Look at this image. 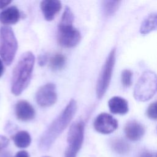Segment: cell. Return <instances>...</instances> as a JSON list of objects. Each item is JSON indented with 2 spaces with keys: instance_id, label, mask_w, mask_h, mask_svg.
Wrapping results in <instances>:
<instances>
[{
  "instance_id": "1",
  "label": "cell",
  "mask_w": 157,
  "mask_h": 157,
  "mask_svg": "<svg viewBox=\"0 0 157 157\" xmlns=\"http://www.w3.org/2000/svg\"><path fill=\"white\" fill-rule=\"evenodd\" d=\"M76 110L77 103L75 100L72 99L42 135L39 141V147L41 150L47 151L50 148L55 140L70 123Z\"/></svg>"
},
{
  "instance_id": "2",
  "label": "cell",
  "mask_w": 157,
  "mask_h": 157,
  "mask_svg": "<svg viewBox=\"0 0 157 157\" xmlns=\"http://www.w3.org/2000/svg\"><path fill=\"white\" fill-rule=\"evenodd\" d=\"M35 57L31 52L24 53L15 66L12 80V93L20 95L28 86L31 80Z\"/></svg>"
},
{
  "instance_id": "3",
  "label": "cell",
  "mask_w": 157,
  "mask_h": 157,
  "mask_svg": "<svg viewBox=\"0 0 157 157\" xmlns=\"http://www.w3.org/2000/svg\"><path fill=\"white\" fill-rule=\"evenodd\" d=\"M74 17L69 7H66L61 18L58 30V41L64 47L71 48L77 45L80 39L79 31L73 25Z\"/></svg>"
},
{
  "instance_id": "4",
  "label": "cell",
  "mask_w": 157,
  "mask_h": 157,
  "mask_svg": "<svg viewBox=\"0 0 157 157\" xmlns=\"http://www.w3.org/2000/svg\"><path fill=\"white\" fill-rule=\"evenodd\" d=\"M156 91L157 75L151 71H145L134 87V98L138 101H147L150 99Z\"/></svg>"
},
{
  "instance_id": "5",
  "label": "cell",
  "mask_w": 157,
  "mask_h": 157,
  "mask_svg": "<svg viewBox=\"0 0 157 157\" xmlns=\"http://www.w3.org/2000/svg\"><path fill=\"white\" fill-rule=\"evenodd\" d=\"M17 48V40L12 28L2 26L0 29V56L7 65L13 61Z\"/></svg>"
},
{
  "instance_id": "6",
  "label": "cell",
  "mask_w": 157,
  "mask_h": 157,
  "mask_svg": "<svg viewBox=\"0 0 157 157\" xmlns=\"http://www.w3.org/2000/svg\"><path fill=\"white\" fill-rule=\"evenodd\" d=\"M84 129L85 123L82 120L77 121L71 125L67 134L68 146L64 157H76L83 144Z\"/></svg>"
},
{
  "instance_id": "7",
  "label": "cell",
  "mask_w": 157,
  "mask_h": 157,
  "mask_svg": "<svg viewBox=\"0 0 157 157\" xmlns=\"http://www.w3.org/2000/svg\"><path fill=\"white\" fill-rule=\"evenodd\" d=\"M115 55L116 50L113 48L109 53L99 74L96 85V94L99 99L103 97L109 87L115 65Z\"/></svg>"
},
{
  "instance_id": "8",
  "label": "cell",
  "mask_w": 157,
  "mask_h": 157,
  "mask_svg": "<svg viewBox=\"0 0 157 157\" xmlns=\"http://www.w3.org/2000/svg\"><path fill=\"white\" fill-rule=\"evenodd\" d=\"M36 99L37 104L42 107L53 105L57 100L55 85L48 83L40 87L36 92Z\"/></svg>"
},
{
  "instance_id": "9",
  "label": "cell",
  "mask_w": 157,
  "mask_h": 157,
  "mask_svg": "<svg viewBox=\"0 0 157 157\" xmlns=\"http://www.w3.org/2000/svg\"><path fill=\"white\" fill-rule=\"evenodd\" d=\"M94 128L101 134H108L116 130L118 128V121L110 114L101 113L96 118Z\"/></svg>"
},
{
  "instance_id": "10",
  "label": "cell",
  "mask_w": 157,
  "mask_h": 157,
  "mask_svg": "<svg viewBox=\"0 0 157 157\" xmlns=\"http://www.w3.org/2000/svg\"><path fill=\"white\" fill-rule=\"evenodd\" d=\"M15 115L17 118L23 121L32 120L35 116V111L33 106L26 101H19L15 105Z\"/></svg>"
},
{
  "instance_id": "11",
  "label": "cell",
  "mask_w": 157,
  "mask_h": 157,
  "mask_svg": "<svg viewBox=\"0 0 157 157\" xmlns=\"http://www.w3.org/2000/svg\"><path fill=\"white\" fill-rule=\"evenodd\" d=\"M61 7V2L58 0H45L40 2V9L47 21L53 20Z\"/></svg>"
},
{
  "instance_id": "12",
  "label": "cell",
  "mask_w": 157,
  "mask_h": 157,
  "mask_svg": "<svg viewBox=\"0 0 157 157\" xmlns=\"http://www.w3.org/2000/svg\"><path fill=\"white\" fill-rule=\"evenodd\" d=\"M124 132L128 139L132 141H137L142 137L145 129L140 123L135 120H132L126 124Z\"/></svg>"
},
{
  "instance_id": "13",
  "label": "cell",
  "mask_w": 157,
  "mask_h": 157,
  "mask_svg": "<svg viewBox=\"0 0 157 157\" xmlns=\"http://www.w3.org/2000/svg\"><path fill=\"white\" fill-rule=\"evenodd\" d=\"M108 105L110 111L114 114L124 115L129 110L127 101L120 96L112 98L109 101Z\"/></svg>"
},
{
  "instance_id": "14",
  "label": "cell",
  "mask_w": 157,
  "mask_h": 157,
  "mask_svg": "<svg viewBox=\"0 0 157 157\" xmlns=\"http://www.w3.org/2000/svg\"><path fill=\"white\" fill-rule=\"evenodd\" d=\"M20 17L18 9L15 6H11L0 14V20L1 22L6 25H12L16 23Z\"/></svg>"
},
{
  "instance_id": "15",
  "label": "cell",
  "mask_w": 157,
  "mask_h": 157,
  "mask_svg": "<svg viewBox=\"0 0 157 157\" xmlns=\"http://www.w3.org/2000/svg\"><path fill=\"white\" fill-rule=\"evenodd\" d=\"M157 29V12L149 14L143 20L140 28L142 34H147Z\"/></svg>"
},
{
  "instance_id": "16",
  "label": "cell",
  "mask_w": 157,
  "mask_h": 157,
  "mask_svg": "<svg viewBox=\"0 0 157 157\" xmlns=\"http://www.w3.org/2000/svg\"><path fill=\"white\" fill-rule=\"evenodd\" d=\"M12 138L15 145L20 148L28 147L31 142V138L29 134L25 131L17 132L12 136Z\"/></svg>"
},
{
  "instance_id": "17",
  "label": "cell",
  "mask_w": 157,
  "mask_h": 157,
  "mask_svg": "<svg viewBox=\"0 0 157 157\" xmlns=\"http://www.w3.org/2000/svg\"><path fill=\"white\" fill-rule=\"evenodd\" d=\"M66 63L65 57L60 53L53 55L50 60V66L53 71H58L62 69Z\"/></svg>"
},
{
  "instance_id": "18",
  "label": "cell",
  "mask_w": 157,
  "mask_h": 157,
  "mask_svg": "<svg viewBox=\"0 0 157 157\" xmlns=\"http://www.w3.org/2000/svg\"><path fill=\"white\" fill-rule=\"evenodd\" d=\"M120 1H105L102 4L103 13L105 16H110L114 13L118 7Z\"/></svg>"
},
{
  "instance_id": "19",
  "label": "cell",
  "mask_w": 157,
  "mask_h": 157,
  "mask_svg": "<svg viewBox=\"0 0 157 157\" xmlns=\"http://www.w3.org/2000/svg\"><path fill=\"white\" fill-rule=\"evenodd\" d=\"M132 73L130 70L125 69L121 73V83L125 88L129 87L132 83Z\"/></svg>"
},
{
  "instance_id": "20",
  "label": "cell",
  "mask_w": 157,
  "mask_h": 157,
  "mask_svg": "<svg viewBox=\"0 0 157 157\" xmlns=\"http://www.w3.org/2000/svg\"><path fill=\"white\" fill-rule=\"evenodd\" d=\"M148 117L152 120H157V102L151 103L147 110Z\"/></svg>"
},
{
  "instance_id": "21",
  "label": "cell",
  "mask_w": 157,
  "mask_h": 157,
  "mask_svg": "<svg viewBox=\"0 0 157 157\" xmlns=\"http://www.w3.org/2000/svg\"><path fill=\"white\" fill-rule=\"evenodd\" d=\"M9 144V140L4 136L0 135V151L7 147Z\"/></svg>"
},
{
  "instance_id": "22",
  "label": "cell",
  "mask_w": 157,
  "mask_h": 157,
  "mask_svg": "<svg viewBox=\"0 0 157 157\" xmlns=\"http://www.w3.org/2000/svg\"><path fill=\"white\" fill-rule=\"evenodd\" d=\"M47 61V56L45 55H40L38 58V63L40 66H44Z\"/></svg>"
},
{
  "instance_id": "23",
  "label": "cell",
  "mask_w": 157,
  "mask_h": 157,
  "mask_svg": "<svg viewBox=\"0 0 157 157\" xmlns=\"http://www.w3.org/2000/svg\"><path fill=\"white\" fill-rule=\"evenodd\" d=\"M14 157H29V155L27 151L21 150L18 151Z\"/></svg>"
},
{
  "instance_id": "24",
  "label": "cell",
  "mask_w": 157,
  "mask_h": 157,
  "mask_svg": "<svg viewBox=\"0 0 157 157\" xmlns=\"http://www.w3.org/2000/svg\"><path fill=\"white\" fill-rule=\"evenodd\" d=\"M12 1L10 0H0V9H2L4 7L9 5Z\"/></svg>"
},
{
  "instance_id": "25",
  "label": "cell",
  "mask_w": 157,
  "mask_h": 157,
  "mask_svg": "<svg viewBox=\"0 0 157 157\" xmlns=\"http://www.w3.org/2000/svg\"><path fill=\"white\" fill-rule=\"evenodd\" d=\"M139 157H152V156L150 153L145 151V152H143L142 155L139 156Z\"/></svg>"
},
{
  "instance_id": "26",
  "label": "cell",
  "mask_w": 157,
  "mask_h": 157,
  "mask_svg": "<svg viewBox=\"0 0 157 157\" xmlns=\"http://www.w3.org/2000/svg\"><path fill=\"white\" fill-rule=\"evenodd\" d=\"M3 71H4V66H3V64H2V62L1 59H0V77L2 75Z\"/></svg>"
},
{
  "instance_id": "27",
  "label": "cell",
  "mask_w": 157,
  "mask_h": 157,
  "mask_svg": "<svg viewBox=\"0 0 157 157\" xmlns=\"http://www.w3.org/2000/svg\"><path fill=\"white\" fill-rule=\"evenodd\" d=\"M44 157H49V156H44Z\"/></svg>"
},
{
  "instance_id": "28",
  "label": "cell",
  "mask_w": 157,
  "mask_h": 157,
  "mask_svg": "<svg viewBox=\"0 0 157 157\" xmlns=\"http://www.w3.org/2000/svg\"><path fill=\"white\" fill-rule=\"evenodd\" d=\"M156 157H157V155H156Z\"/></svg>"
}]
</instances>
